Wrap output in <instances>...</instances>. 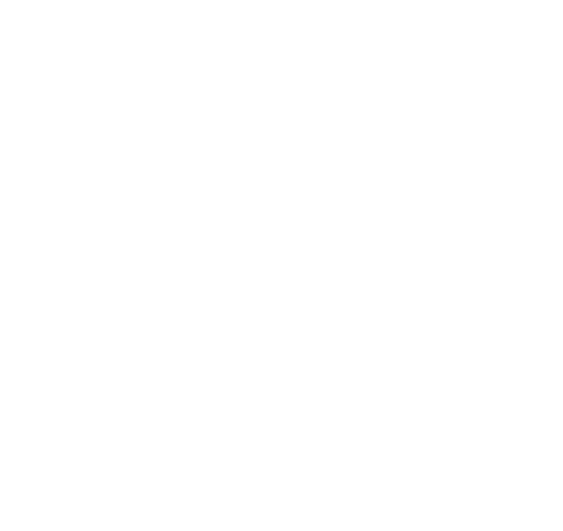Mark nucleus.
Returning a JSON list of instances; mask_svg holds the SVG:
<instances>
[]
</instances>
